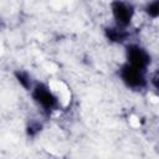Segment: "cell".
<instances>
[{
    "label": "cell",
    "mask_w": 159,
    "mask_h": 159,
    "mask_svg": "<svg viewBox=\"0 0 159 159\" xmlns=\"http://www.w3.org/2000/svg\"><path fill=\"white\" fill-rule=\"evenodd\" d=\"M119 77L122 78L123 83L132 89H142L147 86L145 78V70H140L129 65L128 62L124 63L119 70Z\"/></svg>",
    "instance_id": "1"
},
{
    "label": "cell",
    "mask_w": 159,
    "mask_h": 159,
    "mask_svg": "<svg viewBox=\"0 0 159 159\" xmlns=\"http://www.w3.org/2000/svg\"><path fill=\"white\" fill-rule=\"evenodd\" d=\"M32 97L35 102L41 106L45 111H55L58 107V98L55 96V93L43 83H36L32 89Z\"/></svg>",
    "instance_id": "2"
},
{
    "label": "cell",
    "mask_w": 159,
    "mask_h": 159,
    "mask_svg": "<svg viewBox=\"0 0 159 159\" xmlns=\"http://www.w3.org/2000/svg\"><path fill=\"white\" fill-rule=\"evenodd\" d=\"M125 56L129 65L140 70H147V67L150 65V55L139 45H128L125 50Z\"/></svg>",
    "instance_id": "3"
},
{
    "label": "cell",
    "mask_w": 159,
    "mask_h": 159,
    "mask_svg": "<svg viewBox=\"0 0 159 159\" xmlns=\"http://www.w3.org/2000/svg\"><path fill=\"white\" fill-rule=\"evenodd\" d=\"M112 14L116 20V25L127 27L133 19L134 7L123 0H116L112 2Z\"/></svg>",
    "instance_id": "4"
},
{
    "label": "cell",
    "mask_w": 159,
    "mask_h": 159,
    "mask_svg": "<svg viewBox=\"0 0 159 159\" xmlns=\"http://www.w3.org/2000/svg\"><path fill=\"white\" fill-rule=\"evenodd\" d=\"M128 36V32L125 30V27H122V26H111V27H107L106 29V37L111 41V42H116V43H119V42H123Z\"/></svg>",
    "instance_id": "5"
},
{
    "label": "cell",
    "mask_w": 159,
    "mask_h": 159,
    "mask_svg": "<svg viewBox=\"0 0 159 159\" xmlns=\"http://www.w3.org/2000/svg\"><path fill=\"white\" fill-rule=\"evenodd\" d=\"M15 77H16V80L19 81V83L24 87V88H26L27 91H30V89H32V81H31V76L27 73V72H25V71H16L15 72Z\"/></svg>",
    "instance_id": "6"
},
{
    "label": "cell",
    "mask_w": 159,
    "mask_h": 159,
    "mask_svg": "<svg viewBox=\"0 0 159 159\" xmlns=\"http://www.w3.org/2000/svg\"><path fill=\"white\" fill-rule=\"evenodd\" d=\"M144 11L150 17H159V0H152L144 7Z\"/></svg>",
    "instance_id": "7"
},
{
    "label": "cell",
    "mask_w": 159,
    "mask_h": 159,
    "mask_svg": "<svg viewBox=\"0 0 159 159\" xmlns=\"http://www.w3.org/2000/svg\"><path fill=\"white\" fill-rule=\"evenodd\" d=\"M40 130H41V124L40 123H30V125L27 127V134L30 137L36 135Z\"/></svg>",
    "instance_id": "8"
},
{
    "label": "cell",
    "mask_w": 159,
    "mask_h": 159,
    "mask_svg": "<svg viewBox=\"0 0 159 159\" xmlns=\"http://www.w3.org/2000/svg\"><path fill=\"white\" fill-rule=\"evenodd\" d=\"M152 83H153V86L155 87V89L159 92V71L153 76V78H152Z\"/></svg>",
    "instance_id": "9"
}]
</instances>
